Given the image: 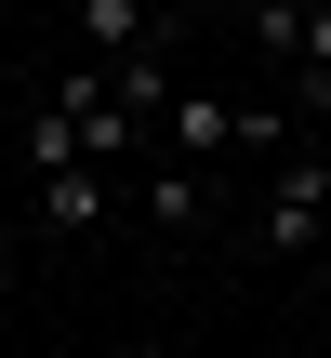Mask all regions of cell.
I'll use <instances>...</instances> for the list:
<instances>
[{
  "label": "cell",
  "instance_id": "5b68a950",
  "mask_svg": "<svg viewBox=\"0 0 331 358\" xmlns=\"http://www.w3.org/2000/svg\"><path fill=\"white\" fill-rule=\"evenodd\" d=\"M133 358H186V345H133Z\"/></svg>",
  "mask_w": 331,
  "mask_h": 358
},
{
  "label": "cell",
  "instance_id": "277c9868",
  "mask_svg": "<svg viewBox=\"0 0 331 358\" xmlns=\"http://www.w3.org/2000/svg\"><path fill=\"white\" fill-rule=\"evenodd\" d=\"M40 226H53V239L106 226V173H53V186H40Z\"/></svg>",
  "mask_w": 331,
  "mask_h": 358
},
{
  "label": "cell",
  "instance_id": "7a4b0ae2",
  "mask_svg": "<svg viewBox=\"0 0 331 358\" xmlns=\"http://www.w3.org/2000/svg\"><path fill=\"white\" fill-rule=\"evenodd\" d=\"M226 146H279V106H212V93H186L172 106V159H226Z\"/></svg>",
  "mask_w": 331,
  "mask_h": 358
},
{
  "label": "cell",
  "instance_id": "6da1fadb",
  "mask_svg": "<svg viewBox=\"0 0 331 358\" xmlns=\"http://www.w3.org/2000/svg\"><path fill=\"white\" fill-rule=\"evenodd\" d=\"M331 213V159L318 146H279V186H265V252H305Z\"/></svg>",
  "mask_w": 331,
  "mask_h": 358
},
{
  "label": "cell",
  "instance_id": "3957f363",
  "mask_svg": "<svg viewBox=\"0 0 331 358\" xmlns=\"http://www.w3.org/2000/svg\"><path fill=\"white\" fill-rule=\"evenodd\" d=\"M133 213H146V226H159V239H186V226H199V213H212V173H199V159H159V173H146V186H133Z\"/></svg>",
  "mask_w": 331,
  "mask_h": 358
}]
</instances>
